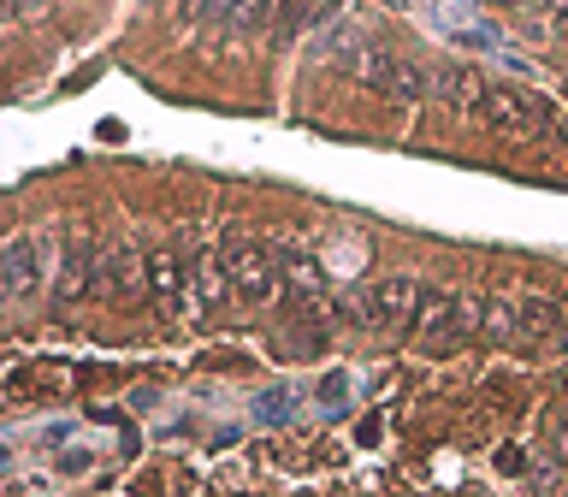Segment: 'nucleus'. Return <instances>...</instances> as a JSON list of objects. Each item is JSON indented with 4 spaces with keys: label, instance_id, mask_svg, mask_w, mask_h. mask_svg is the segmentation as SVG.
I'll return each mask as SVG.
<instances>
[{
    "label": "nucleus",
    "instance_id": "f257e3e1",
    "mask_svg": "<svg viewBox=\"0 0 568 497\" xmlns=\"http://www.w3.org/2000/svg\"><path fill=\"white\" fill-rule=\"evenodd\" d=\"M101 291H113V243H101L95 231L71 225L65 248H60V266H53V296L60 302H89Z\"/></svg>",
    "mask_w": 568,
    "mask_h": 497
},
{
    "label": "nucleus",
    "instance_id": "f03ea898",
    "mask_svg": "<svg viewBox=\"0 0 568 497\" xmlns=\"http://www.w3.org/2000/svg\"><path fill=\"white\" fill-rule=\"evenodd\" d=\"M479 314H486V302H474V296H462V291H420L415 344L433 349V355H450V349H462L479 332Z\"/></svg>",
    "mask_w": 568,
    "mask_h": 497
},
{
    "label": "nucleus",
    "instance_id": "7ed1b4c3",
    "mask_svg": "<svg viewBox=\"0 0 568 497\" xmlns=\"http://www.w3.org/2000/svg\"><path fill=\"white\" fill-rule=\"evenodd\" d=\"M420 291H426V284L408 278V273H397V278H373V284H362V291L344 302V314H349L362 332H403V326H415Z\"/></svg>",
    "mask_w": 568,
    "mask_h": 497
},
{
    "label": "nucleus",
    "instance_id": "20e7f679",
    "mask_svg": "<svg viewBox=\"0 0 568 497\" xmlns=\"http://www.w3.org/2000/svg\"><path fill=\"white\" fill-rule=\"evenodd\" d=\"M225 278H231V296H243V302H266L278 291V255L266 243H255V237H237L225 248Z\"/></svg>",
    "mask_w": 568,
    "mask_h": 497
},
{
    "label": "nucleus",
    "instance_id": "39448f33",
    "mask_svg": "<svg viewBox=\"0 0 568 497\" xmlns=\"http://www.w3.org/2000/svg\"><path fill=\"white\" fill-rule=\"evenodd\" d=\"M60 266V255H53V237L48 231H18V237L7 243V296H36L42 291V278Z\"/></svg>",
    "mask_w": 568,
    "mask_h": 497
},
{
    "label": "nucleus",
    "instance_id": "423d86ee",
    "mask_svg": "<svg viewBox=\"0 0 568 497\" xmlns=\"http://www.w3.org/2000/svg\"><path fill=\"white\" fill-rule=\"evenodd\" d=\"M142 284H149L160 314H190L195 308V266H184L172 248H154V255L142 261Z\"/></svg>",
    "mask_w": 568,
    "mask_h": 497
},
{
    "label": "nucleus",
    "instance_id": "0eeeda50",
    "mask_svg": "<svg viewBox=\"0 0 568 497\" xmlns=\"http://www.w3.org/2000/svg\"><path fill=\"white\" fill-rule=\"evenodd\" d=\"M296 415H302V390L296 385H273V390H261V397H255V420L261 426H284Z\"/></svg>",
    "mask_w": 568,
    "mask_h": 497
},
{
    "label": "nucleus",
    "instance_id": "6e6552de",
    "mask_svg": "<svg viewBox=\"0 0 568 497\" xmlns=\"http://www.w3.org/2000/svg\"><path fill=\"white\" fill-rule=\"evenodd\" d=\"M261 0H195V18L202 24H255Z\"/></svg>",
    "mask_w": 568,
    "mask_h": 497
},
{
    "label": "nucleus",
    "instance_id": "1a4fd4ad",
    "mask_svg": "<svg viewBox=\"0 0 568 497\" xmlns=\"http://www.w3.org/2000/svg\"><path fill=\"white\" fill-rule=\"evenodd\" d=\"M320 397L344 408V403H349V379H344V373H326V379H320Z\"/></svg>",
    "mask_w": 568,
    "mask_h": 497
},
{
    "label": "nucleus",
    "instance_id": "9d476101",
    "mask_svg": "<svg viewBox=\"0 0 568 497\" xmlns=\"http://www.w3.org/2000/svg\"><path fill=\"white\" fill-rule=\"evenodd\" d=\"M550 444H557V456H568V408L550 415Z\"/></svg>",
    "mask_w": 568,
    "mask_h": 497
},
{
    "label": "nucleus",
    "instance_id": "9b49d317",
    "mask_svg": "<svg viewBox=\"0 0 568 497\" xmlns=\"http://www.w3.org/2000/svg\"><path fill=\"white\" fill-rule=\"evenodd\" d=\"M504 7H521V12H545V0H504Z\"/></svg>",
    "mask_w": 568,
    "mask_h": 497
}]
</instances>
